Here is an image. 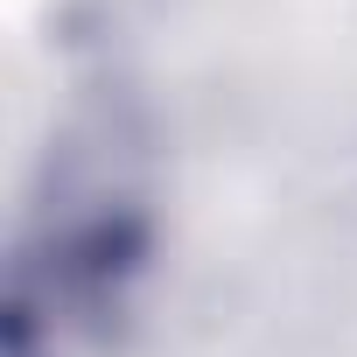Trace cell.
Masks as SVG:
<instances>
[{
    "instance_id": "obj_1",
    "label": "cell",
    "mask_w": 357,
    "mask_h": 357,
    "mask_svg": "<svg viewBox=\"0 0 357 357\" xmlns=\"http://www.w3.org/2000/svg\"><path fill=\"white\" fill-rule=\"evenodd\" d=\"M147 147L119 112L63 126L8 252L0 357H112L154 273Z\"/></svg>"
}]
</instances>
